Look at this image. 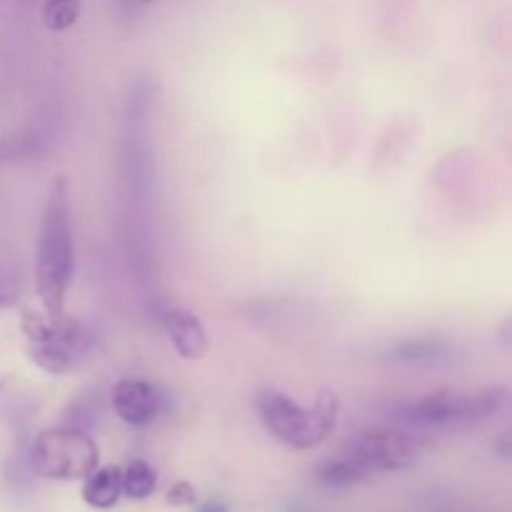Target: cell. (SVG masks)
Returning <instances> with one entry per match:
<instances>
[{"instance_id": "6da1fadb", "label": "cell", "mask_w": 512, "mask_h": 512, "mask_svg": "<svg viewBox=\"0 0 512 512\" xmlns=\"http://www.w3.org/2000/svg\"><path fill=\"white\" fill-rule=\"evenodd\" d=\"M75 278L73 198L65 175L53 178L40 215L38 245H35L33 283L40 308L50 315H65L70 285Z\"/></svg>"}, {"instance_id": "7a4b0ae2", "label": "cell", "mask_w": 512, "mask_h": 512, "mask_svg": "<svg viewBox=\"0 0 512 512\" xmlns=\"http://www.w3.org/2000/svg\"><path fill=\"white\" fill-rule=\"evenodd\" d=\"M510 390L505 385H488L478 390L438 388L410 398L393 410L398 423L423 433H453L488 423L508 405Z\"/></svg>"}, {"instance_id": "3957f363", "label": "cell", "mask_w": 512, "mask_h": 512, "mask_svg": "<svg viewBox=\"0 0 512 512\" xmlns=\"http://www.w3.org/2000/svg\"><path fill=\"white\" fill-rule=\"evenodd\" d=\"M255 410L263 428L285 448L315 450L333 435L340 403L330 388H320L313 405L295 403L278 388H263L255 395Z\"/></svg>"}, {"instance_id": "277c9868", "label": "cell", "mask_w": 512, "mask_h": 512, "mask_svg": "<svg viewBox=\"0 0 512 512\" xmlns=\"http://www.w3.org/2000/svg\"><path fill=\"white\" fill-rule=\"evenodd\" d=\"M20 328L28 340V358L48 375L73 373L95 348L93 333L68 313L50 315L43 308L25 310Z\"/></svg>"}, {"instance_id": "5b68a950", "label": "cell", "mask_w": 512, "mask_h": 512, "mask_svg": "<svg viewBox=\"0 0 512 512\" xmlns=\"http://www.w3.org/2000/svg\"><path fill=\"white\" fill-rule=\"evenodd\" d=\"M30 468L45 480H85L100 468V448L80 425H60L35 435Z\"/></svg>"}, {"instance_id": "8992f818", "label": "cell", "mask_w": 512, "mask_h": 512, "mask_svg": "<svg viewBox=\"0 0 512 512\" xmlns=\"http://www.w3.org/2000/svg\"><path fill=\"white\" fill-rule=\"evenodd\" d=\"M345 453L368 473H403L418 465L423 443L398 428L360 430L345 445Z\"/></svg>"}, {"instance_id": "52a82bcc", "label": "cell", "mask_w": 512, "mask_h": 512, "mask_svg": "<svg viewBox=\"0 0 512 512\" xmlns=\"http://www.w3.org/2000/svg\"><path fill=\"white\" fill-rule=\"evenodd\" d=\"M168 395L143 378H123L110 388V408L130 428H148L168 413Z\"/></svg>"}, {"instance_id": "ba28073f", "label": "cell", "mask_w": 512, "mask_h": 512, "mask_svg": "<svg viewBox=\"0 0 512 512\" xmlns=\"http://www.w3.org/2000/svg\"><path fill=\"white\" fill-rule=\"evenodd\" d=\"M455 358H458V350L453 340L435 333L390 340L380 353V360L405 370H438L453 363Z\"/></svg>"}, {"instance_id": "9c48e42d", "label": "cell", "mask_w": 512, "mask_h": 512, "mask_svg": "<svg viewBox=\"0 0 512 512\" xmlns=\"http://www.w3.org/2000/svg\"><path fill=\"white\" fill-rule=\"evenodd\" d=\"M170 345L183 360H203L210 350V335L198 313L183 305H168L160 315Z\"/></svg>"}, {"instance_id": "30bf717a", "label": "cell", "mask_w": 512, "mask_h": 512, "mask_svg": "<svg viewBox=\"0 0 512 512\" xmlns=\"http://www.w3.org/2000/svg\"><path fill=\"white\" fill-rule=\"evenodd\" d=\"M80 498L93 510H113L125 498L123 468L120 465H100L83 480Z\"/></svg>"}, {"instance_id": "8fae6325", "label": "cell", "mask_w": 512, "mask_h": 512, "mask_svg": "<svg viewBox=\"0 0 512 512\" xmlns=\"http://www.w3.org/2000/svg\"><path fill=\"white\" fill-rule=\"evenodd\" d=\"M373 478V473L363 468L355 458H350L348 453H343L340 458L323 460L315 470V483L325 490H348L355 485L365 483V480Z\"/></svg>"}, {"instance_id": "7c38bea8", "label": "cell", "mask_w": 512, "mask_h": 512, "mask_svg": "<svg viewBox=\"0 0 512 512\" xmlns=\"http://www.w3.org/2000/svg\"><path fill=\"white\" fill-rule=\"evenodd\" d=\"M123 490L128 500H148L158 490V470L143 458H133L123 468Z\"/></svg>"}, {"instance_id": "4fadbf2b", "label": "cell", "mask_w": 512, "mask_h": 512, "mask_svg": "<svg viewBox=\"0 0 512 512\" xmlns=\"http://www.w3.org/2000/svg\"><path fill=\"white\" fill-rule=\"evenodd\" d=\"M23 293V270H20L18 255L0 243V308L18 303Z\"/></svg>"}, {"instance_id": "5bb4252c", "label": "cell", "mask_w": 512, "mask_h": 512, "mask_svg": "<svg viewBox=\"0 0 512 512\" xmlns=\"http://www.w3.org/2000/svg\"><path fill=\"white\" fill-rule=\"evenodd\" d=\"M40 18L50 33H65L80 18V0H45Z\"/></svg>"}, {"instance_id": "9a60e30c", "label": "cell", "mask_w": 512, "mask_h": 512, "mask_svg": "<svg viewBox=\"0 0 512 512\" xmlns=\"http://www.w3.org/2000/svg\"><path fill=\"white\" fill-rule=\"evenodd\" d=\"M165 503L173 508H195L198 505V490L188 480H175L168 490H165Z\"/></svg>"}, {"instance_id": "2e32d148", "label": "cell", "mask_w": 512, "mask_h": 512, "mask_svg": "<svg viewBox=\"0 0 512 512\" xmlns=\"http://www.w3.org/2000/svg\"><path fill=\"white\" fill-rule=\"evenodd\" d=\"M493 450L500 460H510L512 463V425H508V428L495 438Z\"/></svg>"}, {"instance_id": "e0dca14e", "label": "cell", "mask_w": 512, "mask_h": 512, "mask_svg": "<svg viewBox=\"0 0 512 512\" xmlns=\"http://www.w3.org/2000/svg\"><path fill=\"white\" fill-rule=\"evenodd\" d=\"M195 512H230V505L225 500H203L195 505Z\"/></svg>"}, {"instance_id": "ac0fdd59", "label": "cell", "mask_w": 512, "mask_h": 512, "mask_svg": "<svg viewBox=\"0 0 512 512\" xmlns=\"http://www.w3.org/2000/svg\"><path fill=\"white\" fill-rule=\"evenodd\" d=\"M498 340L505 345V348H512V313L503 320V323H500Z\"/></svg>"}, {"instance_id": "d6986e66", "label": "cell", "mask_w": 512, "mask_h": 512, "mask_svg": "<svg viewBox=\"0 0 512 512\" xmlns=\"http://www.w3.org/2000/svg\"><path fill=\"white\" fill-rule=\"evenodd\" d=\"M508 403H512V395H510V400H508Z\"/></svg>"}]
</instances>
